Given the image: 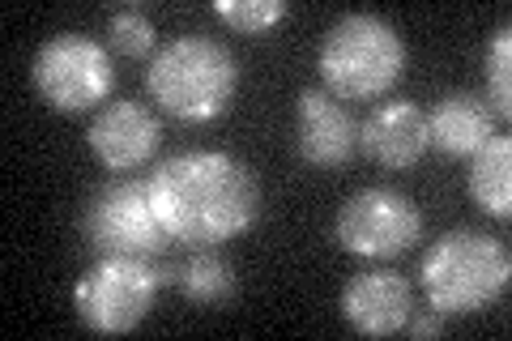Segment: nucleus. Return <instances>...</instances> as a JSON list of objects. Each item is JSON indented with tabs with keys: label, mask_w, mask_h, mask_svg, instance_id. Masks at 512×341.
Wrapping results in <instances>:
<instances>
[{
	"label": "nucleus",
	"mask_w": 512,
	"mask_h": 341,
	"mask_svg": "<svg viewBox=\"0 0 512 341\" xmlns=\"http://www.w3.org/2000/svg\"><path fill=\"white\" fill-rule=\"evenodd\" d=\"M150 205L171 239L188 248H218L252 231L261 218V184L222 150H188L150 175Z\"/></svg>",
	"instance_id": "1"
},
{
	"label": "nucleus",
	"mask_w": 512,
	"mask_h": 341,
	"mask_svg": "<svg viewBox=\"0 0 512 341\" xmlns=\"http://www.w3.org/2000/svg\"><path fill=\"white\" fill-rule=\"evenodd\" d=\"M239 86V64L227 43L180 35L163 43L146 69L150 99L180 124H210L227 116Z\"/></svg>",
	"instance_id": "2"
},
{
	"label": "nucleus",
	"mask_w": 512,
	"mask_h": 341,
	"mask_svg": "<svg viewBox=\"0 0 512 341\" xmlns=\"http://www.w3.org/2000/svg\"><path fill=\"white\" fill-rule=\"evenodd\" d=\"M419 282H423L427 307H436L444 316H474V312H487L508 290L512 256L495 235L457 226V231L440 235L427 248Z\"/></svg>",
	"instance_id": "3"
},
{
	"label": "nucleus",
	"mask_w": 512,
	"mask_h": 341,
	"mask_svg": "<svg viewBox=\"0 0 512 341\" xmlns=\"http://www.w3.org/2000/svg\"><path fill=\"white\" fill-rule=\"evenodd\" d=\"M320 81L333 99H380L406 73V43L402 35L376 18V13H346L329 26L316 52Z\"/></svg>",
	"instance_id": "4"
},
{
	"label": "nucleus",
	"mask_w": 512,
	"mask_h": 341,
	"mask_svg": "<svg viewBox=\"0 0 512 341\" xmlns=\"http://www.w3.org/2000/svg\"><path fill=\"white\" fill-rule=\"evenodd\" d=\"M167 282H175V269L163 256H99L73 286V312L90 333H133Z\"/></svg>",
	"instance_id": "5"
},
{
	"label": "nucleus",
	"mask_w": 512,
	"mask_h": 341,
	"mask_svg": "<svg viewBox=\"0 0 512 341\" xmlns=\"http://www.w3.org/2000/svg\"><path fill=\"white\" fill-rule=\"evenodd\" d=\"M82 239L90 252L99 256H141V261H158L167 252V226L158 222L150 205L146 180H111L99 192H90L82 205Z\"/></svg>",
	"instance_id": "6"
},
{
	"label": "nucleus",
	"mask_w": 512,
	"mask_h": 341,
	"mask_svg": "<svg viewBox=\"0 0 512 341\" xmlns=\"http://www.w3.org/2000/svg\"><path fill=\"white\" fill-rule=\"evenodd\" d=\"M30 77H35V90L43 94L47 107L64 111H90L107 103L111 86H116V69H111V52L103 43H94L86 35H52L30 64Z\"/></svg>",
	"instance_id": "7"
},
{
	"label": "nucleus",
	"mask_w": 512,
	"mask_h": 341,
	"mask_svg": "<svg viewBox=\"0 0 512 341\" xmlns=\"http://www.w3.org/2000/svg\"><path fill=\"white\" fill-rule=\"evenodd\" d=\"M333 235L350 256L393 261L423 239V214L397 188H363L338 209Z\"/></svg>",
	"instance_id": "8"
},
{
	"label": "nucleus",
	"mask_w": 512,
	"mask_h": 341,
	"mask_svg": "<svg viewBox=\"0 0 512 341\" xmlns=\"http://www.w3.org/2000/svg\"><path fill=\"white\" fill-rule=\"evenodd\" d=\"M86 145L107 171H137V167H146L158 154V145H163V120H158L146 103L116 99L90 120Z\"/></svg>",
	"instance_id": "9"
},
{
	"label": "nucleus",
	"mask_w": 512,
	"mask_h": 341,
	"mask_svg": "<svg viewBox=\"0 0 512 341\" xmlns=\"http://www.w3.org/2000/svg\"><path fill=\"white\" fill-rule=\"evenodd\" d=\"M295 150L308 167H342L359 150L355 116L325 86H308L295 103Z\"/></svg>",
	"instance_id": "10"
},
{
	"label": "nucleus",
	"mask_w": 512,
	"mask_h": 341,
	"mask_svg": "<svg viewBox=\"0 0 512 341\" xmlns=\"http://www.w3.org/2000/svg\"><path fill=\"white\" fill-rule=\"evenodd\" d=\"M414 312V290L402 273L393 269H367L355 273L342 290V316L363 337H393L406 329Z\"/></svg>",
	"instance_id": "11"
},
{
	"label": "nucleus",
	"mask_w": 512,
	"mask_h": 341,
	"mask_svg": "<svg viewBox=\"0 0 512 341\" xmlns=\"http://www.w3.org/2000/svg\"><path fill=\"white\" fill-rule=\"evenodd\" d=\"M431 145L427 133V111L414 99H393L380 103L363 116L359 124V150L367 158H376L380 167H414Z\"/></svg>",
	"instance_id": "12"
},
{
	"label": "nucleus",
	"mask_w": 512,
	"mask_h": 341,
	"mask_svg": "<svg viewBox=\"0 0 512 341\" xmlns=\"http://www.w3.org/2000/svg\"><path fill=\"white\" fill-rule=\"evenodd\" d=\"M431 145L448 158H470L495 137V111L483 94L474 90H448L444 99L427 111Z\"/></svg>",
	"instance_id": "13"
},
{
	"label": "nucleus",
	"mask_w": 512,
	"mask_h": 341,
	"mask_svg": "<svg viewBox=\"0 0 512 341\" xmlns=\"http://www.w3.org/2000/svg\"><path fill=\"white\" fill-rule=\"evenodd\" d=\"M470 201L491 218H508L512 214V141L508 137H491L483 150L470 154Z\"/></svg>",
	"instance_id": "14"
},
{
	"label": "nucleus",
	"mask_w": 512,
	"mask_h": 341,
	"mask_svg": "<svg viewBox=\"0 0 512 341\" xmlns=\"http://www.w3.org/2000/svg\"><path fill=\"white\" fill-rule=\"evenodd\" d=\"M175 286L197 307H227L235 299V269L214 248H197L184 265H175Z\"/></svg>",
	"instance_id": "15"
},
{
	"label": "nucleus",
	"mask_w": 512,
	"mask_h": 341,
	"mask_svg": "<svg viewBox=\"0 0 512 341\" xmlns=\"http://www.w3.org/2000/svg\"><path fill=\"white\" fill-rule=\"evenodd\" d=\"M487 94L483 99L491 103V111L500 120H508L512 116V26L508 22H500L491 30V39H487Z\"/></svg>",
	"instance_id": "16"
},
{
	"label": "nucleus",
	"mask_w": 512,
	"mask_h": 341,
	"mask_svg": "<svg viewBox=\"0 0 512 341\" xmlns=\"http://www.w3.org/2000/svg\"><path fill=\"white\" fill-rule=\"evenodd\" d=\"M286 13H291L286 0H214V18H222L239 35H265Z\"/></svg>",
	"instance_id": "17"
},
{
	"label": "nucleus",
	"mask_w": 512,
	"mask_h": 341,
	"mask_svg": "<svg viewBox=\"0 0 512 341\" xmlns=\"http://www.w3.org/2000/svg\"><path fill=\"white\" fill-rule=\"evenodd\" d=\"M107 39H111V47H116L120 56H133V60H146V56L158 52V30H154V22H150L141 9H120V13H111Z\"/></svg>",
	"instance_id": "18"
},
{
	"label": "nucleus",
	"mask_w": 512,
	"mask_h": 341,
	"mask_svg": "<svg viewBox=\"0 0 512 341\" xmlns=\"http://www.w3.org/2000/svg\"><path fill=\"white\" fill-rule=\"evenodd\" d=\"M444 312H436V307H427V312H419V316H414L410 312V320H406V329L414 333V337H440L444 333Z\"/></svg>",
	"instance_id": "19"
}]
</instances>
